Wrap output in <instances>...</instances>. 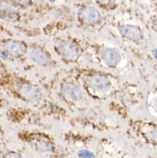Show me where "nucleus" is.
Wrapping results in <instances>:
<instances>
[{
    "instance_id": "obj_6",
    "label": "nucleus",
    "mask_w": 157,
    "mask_h": 158,
    "mask_svg": "<svg viewBox=\"0 0 157 158\" xmlns=\"http://www.w3.org/2000/svg\"><path fill=\"white\" fill-rule=\"evenodd\" d=\"M34 148L40 152H52L54 145L48 137L44 134H34L30 140Z\"/></svg>"
},
{
    "instance_id": "obj_17",
    "label": "nucleus",
    "mask_w": 157,
    "mask_h": 158,
    "mask_svg": "<svg viewBox=\"0 0 157 158\" xmlns=\"http://www.w3.org/2000/svg\"><path fill=\"white\" fill-rule=\"evenodd\" d=\"M153 55L155 57V59H156V50H154L153 51Z\"/></svg>"
},
{
    "instance_id": "obj_14",
    "label": "nucleus",
    "mask_w": 157,
    "mask_h": 158,
    "mask_svg": "<svg viewBox=\"0 0 157 158\" xmlns=\"http://www.w3.org/2000/svg\"><path fill=\"white\" fill-rule=\"evenodd\" d=\"M96 2L102 6H110L114 4L115 0H96Z\"/></svg>"
},
{
    "instance_id": "obj_8",
    "label": "nucleus",
    "mask_w": 157,
    "mask_h": 158,
    "mask_svg": "<svg viewBox=\"0 0 157 158\" xmlns=\"http://www.w3.org/2000/svg\"><path fill=\"white\" fill-rule=\"evenodd\" d=\"M61 93L65 99L72 102H78L83 100L82 90L72 83H64L61 86Z\"/></svg>"
},
{
    "instance_id": "obj_2",
    "label": "nucleus",
    "mask_w": 157,
    "mask_h": 158,
    "mask_svg": "<svg viewBox=\"0 0 157 158\" xmlns=\"http://www.w3.org/2000/svg\"><path fill=\"white\" fill-rule=\"evenodd\" d=\"M87 85L97 93H106L112 87V83L107 77L101 74H94L87 78Z\"/></svg>"
},
{
    "instance_id": "obj_12",
    "label": "nucleus",
    "mask_w": 157,
    "mask_h": 158,
    "mask_svg": "<svg viewBox=\"0 0 157 158\" xmlns=\"http://www.w3.org/2000/svg\"><path fill=\"white\" fill-rule=\"evenodd\" d=\"M78 156L81 158H94V155L88 150H81L78 152Z\"/></svg>"
},
{
    "instance_id": "obj_13",
    "label": "nucleus",
    "mask_w": 157,
    "mask_h": 158,
    "mask_svg": "<svg viewBox=\"0 0 157 158\" xmlns=\"http://www.w3.org/2000/svg\"><path fill=\"white\" fill-rule=\"evenodd\" d=\"M3 158H23L22 156L16 152L14 151H10V152H7L6 154L4 155Z\"/></svg>"
},
{
    "instance_id": "obj_4",
    "label": "nucleus",
    "mask_w": 157,
    "mask_h": 158,
    "mask_svg": "<svg viewBox=\"0 0 157 158\" xmlns=\"http://www.w3.org/2000/svg\"><path fill=\"white\" fill-rule=\"evenodd\" d=\"M78 16L84 23L89 25H95L101 21V14L97 9L92 6H85L80 9Z\"/></svg>"
},
{
    "instance_id": "obj_5",
    "label": "nucleus",
    "mask_w": 157,
    "mask_h": 158,
    "mask_svg": "<svg viewBox=\"0 0 157 158\" xmlns=\"http://www.w3.org/2000/svg\"><path fill=\"white\" fill-rule=\"evenodd\" d=\"M4 51L6 52L11 57L14 58H20L25 55L28 52V48L26 44L20 41V40H10L5 41L3 45Z\"/></svg>"
},
{
    "instance_id": "obj_18",
    "label": "nucleus",
    "mask_w": 157,
    "mask_h": 158,
    "mask_svg": "<svg viewBox=\"0 0 157 158\" xmlns=\"http://www.w3.org/2000/svg\"><path fill=\"white\" fill-rule=\"evenodd\" d=\"M49 1H50V2H55L56 0H49Z\"/></svg>"
},
{
    "instance_id": "obj_7",
    "label": "nucleus",
    "mask_w": 157,
    "mask_h": 158,
    "mask_svg": "<svg viewBox=\"0 0 157 158\" xmlns=\"http://www.w3.org/2000/svg\"><path fill=\"white\" fill-rule=\"evenodd\" d=\"M118 31L125 39L131 41H139L143 38V33L141 28L135 25H121L118 27Z\"/></svg>"
},
{
    "instance_id": "obj_10",
    "label": "nucleus",
    "mask_w": 157,
    "mask_h": 158,
    "mask_svg": "<svg viewBox=\"0 0 157 158\" xmlns=\"http://www.w3.org/2000/svg\"><path fill=\"white\" fill-rule=\"evenodd\" d=\"M30 58L34 62L39 65H47L51 62L50 57L41 48H35L30 52Z\"/></svg>"
},
{
    "instance_id": "obj_11",
    "label": "nucleus",
    "mask_w": 157,
    "mask_h": 158,
    "mask_svg": "<svg viewBox=\"0 0 157 158\" xmlns=\"http://www.w3.org/2000/svg\"><path fill=\"white\" fill-rule=\"evenodd\" d=\"M18 13L10 8H4L0 9V18L7 21H16L18 19Z\"/></svg>"
},
{
    "instance_id": "obj_1",
    "label": "nucleus",
    "mask_w": 157,
    "mask_h": 158,
    "mask_svg": "<svg viewBox=\"0 0 157 158\" xmlns=\"http://www.w3.org/2000/svg\"><path fill=\"white\" fill-rule=\"evenodd\" d=\"M56 51L62 59L67 61L76 60L82 53V50L78 45L71 40L60 41L56 46Z\"/></svg>"
},
{
    "instance_id": "obj_20",
    "label": "nucleus",
    "mask_w": 157,
    "mask_h": 158,
    "mask_svg": "<svg viewBox=\"0 0 157 158\" xmlns=\"http://www.w3.org/2000/svg\"><path fill=\"white\" fill-rule=\"evenodd\" d=\"M1 2H2V0H0V4H1Z\"/></svg>"
},
{
    "instance_id": "obj_16",
    "label": "nucleus",
    "mask_w": 157,
    "mask_h": 158,
    "mask_svg": "<svg viewBox=\"0 0 157 158\" xmlns=\"http://www.w3.org/2000/svg\"><path fill=\"white\" fill-rule=\"evenodd\" d=\"M0 57H1V59H7L9 57V54L6 52L2 51L0 52Z\"/></svg>"
},
{
    "instance_id": "obj_19",
    "label": "nucleus",
    "mask_w": 157,
    "mask_h": 158,
    "mask_svg": "<svg viewBox=\"0 0 157 158\" xmlns=\"http://www.w3.org/2000/svg\"><path fill=\"white\" fill-rule=\"evenodd\" d=\"M0 135H1V129H0Z\"/></svg>"
},
{
    "instance_id": "obj_3",
    "label": "nucleus",
    "mask_w": 157,
    "mask_h": 158,
    "mask_svg": "<svg viewBox=\"0 0 157 158\" xmlns=\"http://www.w3.org/2000/svg\"><path fill=\"white\" fill-rule=\"evenodd\" d=\"M16 90L20 95L30 102H37L41 98V91L39 88L31 83L22 82L16 85Z\"/></svg>"
},
{
    "instance_id": "obj_9",
    "label": "nucleus",
    "mask_w": 157,
    "mask_h": 158,
    "mask_svg": "<svg viewBox=\"0 0 157 158\" xmlns=\"http://www.w3.org/2000/svg\"><path fill=\"white\" fill-rule=\"evenodd\" d=\"M101 57L104 63L109 67H115L121 62L122 56L118 50L115 48H106L102 49Z\"/></svg>"
},
{
    "instance_id": "obj_15",
    "label": "nucleus",
    "mask_w": 157,
    "mask_h": 158,
    "mask_svg": "<svg viewBox=\"0 0 157 158\" xmlns=\"http://www.w3.org/2000/svg\"><path fill=\"white\" fill-rule=\"evenodd\" d=\"M12 1L19 5H22V6L28 5L31 3V0H12Z\"/></svg>"
}]
</instances>
